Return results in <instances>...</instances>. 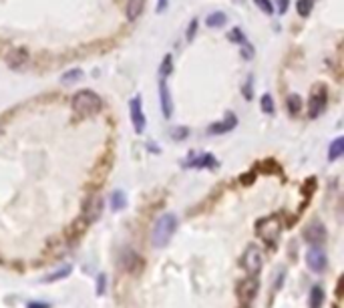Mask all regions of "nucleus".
Returning a JSON list of instances; mask_svg holds the SVG:
<instances>
[{
	"label": "nucleus",
	"mask_w": 344,
	"mask_h": 308,
	"mask_svg": "<svg viewBox=\"0 0 344 308\" xmlns=\"http://www.w3.org/2000/svg\"><path fill=\"white\" fill-rule=\"evenodd\" d=\"M326 93L324 91H318V93H314V95L310 97V105H308V117L310 119H316L320 117L322 113H324V109H326Z\"/></svg>",
	"instance_id": "obj_9"
},
{
	"label": "nucleus",
	"mask_w": 344,
	"mask_h": 308,
	"mask_svg": "<svg viewBox=\"0 0 344 308\" xmlns=\"http://www.w3.org/2000/svg\"><path fill=\"white\" fill-rule=\"evenodd\" d=\"M258 288H260V282H258L256 276H248L246 280H242L238 284V296H240V300H244V302L254 300L256 294H258Z\"/></svg>",
	"instance_id": "obj_5"
},
{
	"label": "nucleus",
	"mask_w": 344,
	"mask_h": 308,
	"mask_svg": "<svg viewBox=\"0 0 344 308\" xmlns=\"http://www.w3.org/2000/svg\"><path fill=\"white\" fill-rule=\"evenodd\" d=\"M312 4H314V0H298L296 2V10H298L300 16H310V12H312Z\"/></svg>",
	"instance_id": "obj_22"
},
{
	"label": "nucleus",
	"mask_w": 344,
	"mask_h": 308,
	"mask_svg": "<svg viewBox=\"0 0 344 308\" xmlns=\"http://www.w3.org/2000/svg\"><path fill=\"white\" fill-rule=\"evenodd\" d=\"M304 238H306V242H308L310 246H322L324 240H326V228L322 226L320 222H312V224L306 228Z\"/></svg>",
	"instance_id": "obj_7"
},
{
	"label": "nucleus",
	"mask_w": 344,
	"mask_h": 308,
	"mask_svg": "<svg viewBox=\"0 0 344 308\" xmlns=\"http://www.w3.org/2000/svg\"><path fill=\"white\" fill-rule=\"evenodd\" d=\"M69 272H70V268H69V266H67V268H63V270H59V272H55L52 276H48L46 280H57V278H63V276H67Z\"/></svg>",
	"instance_id": "obj_29"
},
{
	"label": "nucleus",
	"mask_w": 344,
	"mask_h": 308,
	"mask_svg": "<svg viewBox=\"0 0 344 308\" xmlns=\"http://www.w3.org/2000/svg\"><path fill=\"white\" fill-rule=\"evenodd\" d=\"M28 308H48V304H45V302H41V304H37V302H30V304H28Z\"/></svg>",
	"instance_id": "obj_34"
},
{
	"label": "nucleus",
	"mask_w": 344,
	"mask_h": 308,
	"mask_svg": "<svg viewBox=\"0 0 344 308\" xmlns=\"http://www.w3.org/2000/svg\"><path fill=\"white\" fill-rule=\"evenodd\" d=\"M145 0H127V19L129 21H137L143 12Z\"/></svg>",
	"instance_id": "obj_15"
},
{
	"label": "nucleus",
	"mask_w": 344,
	"mask_h": 308,
	"mask_svg": "<svg viewBox=\"0 0 344 308\" xmlns=\"http://www.w3.org/2000/svg\"><path fill=\"white\" fill-rule=\"evenodd\" d=\"M0 135H2V125H0Z\"/></svg>",
	"instance_id": "obj_37"
},
{
	"label": "nucleus",
	"mask_w": 344,
	"mask_h": 308,
	"mask_svg": "<svg viewBox=\"0 0 344 308\" xmlns=\"http://www.w3.org/2000/svg\"><path fill=\"white\" fill-rule=\"evenodd\" d=\"M171 67H173V59H171V55H167L163 59V65H161V77H167L171 73Z\"/></svg>",
	"instance_id": "obj_25"
},
{
	"label": "nucleus",
	"mask_w": 344,
	"mask_h": 308,
	"mask_svg": "<svg viewBox=\"0 0 344 308\" xmlns=\"http://www.w3.org/2000/svg\"><path fill=\"white\" fill-rule=\"evenodd\" d=\"M242 268L250 274V276H258V272L262 270V252L258 246H248L244 256H242Z\"/></svg>",
	"instance_id": "obj_4"
},
{
	"label": "nucleus",
	"mask_w": 344,
	"mask_h": 308,
	"mask_svg": "<svg viewBox=\"0 0 344 308\" xmlns=\"http://www.w3.org/2000/svg\"><path fill=\"white\" fill-rule=\"evenodd\" d=\"M236 125H238V119H236V115H228L224 121L209 125V127H207V133H209V135H224V133L231 131Z\"/></svg>",
	"instance_id": "obj_11"
},
{
	"label": "nucleus",
	"mask_w": 344,
	"mask_h": 308,
	"mask_svg": "<svg viewBox=\"0 0 344 308\" xmlns=\"http://www.w3.org/2000/svg\"><path fill=\"white\" fill-rule=\"evenodd\" d=\"M306 262H308V266H310L312 272H322L326 268V254H324V250H322L320 246H312L308 250V254H306Z\"/></svg>",
	"instance_id": "obj_8"
},
{
	"label": "nucleus",
	"mask_w": 344,
	"mask_h": 308,
	"mask_svg": "<svg viewBox=\"0 0 344 308\" xmlns=\"http://www.w3.org/2000/svg\"><path fill=\"white\" fill-rule=\"evenodd\" d=\"M125 206H127L125 193H123V191H113V195H111V210H113V212H119V210H123Z\"/></svg>",
	"instance_id": "obj_21"
},
{
	"label": "nucleus",
	"mask_w": 344,
	"mask_h": 308,
	"mask_svg": "<svg viewBox=\"0 0 344 308\" xmlns=\"http://www.w3.org/2000/svg\"><path fill=\"white\" fill-rule=\"evenodd\" d=\"M131 123H133L135 133L145 131V113H143V103H141L139 95L131 99Z\"/></svg>",
	"instance_id": "obj_6"
},
{
	"label": "nucleus",
	"mask_w": 344,
	"mask_h": 308,
	"mask_svg": "<svg viewBox=\"0 0 344 308\" xmlns=\"http://www.w3.org/2000/svg\"><path fill=\"white\" fill-rule=\"evenodd\" d=\"M73 109H75L77 115L89 117V115H95V113H99L103 109V101L93 91H79L77 95L73 97Z\"/></svg>",
	"instance_id": "obj_2"
},
{
	"label": "nucleus",
	"mask_w": 344,
	"mask_h": 308,
	"mask_svg": "<svg viewBox=\"0 0 344 308\" xmlns=\"http://www.w3.org/2000/svg\"><path fill=\"white\" fill-rule=\"evenodd\" d=\"M175 228H177V218L173 213H165L161 215L159 220L155 222L153 226V232H151V244L155 248H163L167 246V242L173 238L175 234Z\"/></svg>",
	"instance_id": "obj_1"
},
{
	"label": "nucleus",
	"mask_w": 344,
	"mask_h": 308,
	"mask_svg": "<svg viewBox=\"0 0 344 308\" xmlns=\"http://www.w3.org/2000/svg\"><path fill=\"white\" fill-rule=\"evenodd\" d=\"M344 153V139L338 137L330 143V149H328V161H336L338 157H342Z\"/></svg>",
	"instance_id": "obj_17"
},
{
	"label": "nucleus",
	"mask_w": 344,
	"mask_h": 308,
	"mask_svg": "<svg viewBox=\"0 0 344 308\" xmlns=\"http://www.w3.org/2000/svg\"><path fill=\"white\" fill-rule=\"evenodd\" d=\"M83 77V71H79V69H73V71H69V73H65L63 75V83H75V81H79Z\"/></svg>",
	"instance_id": "obj_24"
},
{
	"label": "nucleus",
	"mask_w": 344,
	"mask_h": 308,
	"mask_svg": "<svg viewBox=\"0 0 344 308\" xmlns=\"http://www.w3.org/2000/svg\"><path fill=\"white\" fill-rule=\"evenodd\" d=\"M324 304V290L320 286H314L310 290V308H322Z\"/></svg>",
	"instance_id": "obj_19"
},
{
	"label": "nucleus",
	"mask_w": 344,
	"mask_h": 308,
	"mask_svg": "<svg viewBox=\"0 0 344 308\" xmlns=\"http://www.w3.org/2000/svg\"><path fill=\"white\" fill-rule=\"evenodd\" d=\"M159 97H161V111H163L165 119H169L171 113H173V103H171V95H169L167 85H165L163 79H161V83H159Z\"/></svg>",
	"instance_id": "obj_12"
},
{
	"label": "nucleus",
	"mask_w": 344,
	"mask_h": 308,
	"mask_svg": "<svg viewBox=\"0 0 344 308\" xmlns=\"http://www.w3.org/2000/svg\"><path fill=\"white\" fill-rule=\"evenodd\" d=\"M26 59H28L26 50H12L10 55H6V63H8V67H12V69L23 67L24 63H26Z\"/></svg>",
	"instance_id": "obj_14"
},
{
	"label": "nucleus",
	"mask_w": 344,
	"mask_h": 308,
	"mask_svg": "<svg viewBox=\"0 0 344 308\" xmlns=\"http://www.w3.org/2000/svg\"><path fill=\"white\" fill-rule=\"evenodd\" d=\"M195 26H197V21H191V26L187 30V41H193V34H195Z\"/></svg>",
	"instance_id": "obj_31"
},
{
	"label": "nucleus",
	"mask_w": 344,
	"mask_h": 308,
	"mask_svg": "<svg viewBox=\"0 0 344 308\" xmlns=\"http://www.w3.org/2000/svg\"><path fill=\"white\" fill-rule=\"evenodd\" d=\"M262 111H264L266 115H272V113H274V99H272V95L262 97Z\"/></svg>",
	"instance_id": "obj_23"
},
{
	"label": "nucleus",
	"mask_w": 344,
	"mask_h": 308,
	"mask_svg": "<svg viewBox=\"0 0 344 308\" xmlns=\"http://www.w3.org/2000/svg\"><path fill=\"white\" fill-rule=\"evenodd\" d=\"M103 213V197L101 195H93L91 200H87V206H85V220L93 224L99 220V215Z\"/></svg>",
	"instance_id": "obj_10"
},
{
	"label": "nucleus",
	"mask_w": 344,
	"mask_h": 308,
	"mask_svg": "<svg viewBox=\"0 0 344 308\" xmlns=\"http://www.w3.org/2000/svg\"><path fill=\"white\" fill-rule=\"evenodd\" d=\"M280 230H282V226H280V220H278L276 215H270V218L258 222V234H260V238H262L266 244H270V246H274L276 242H278Z\"/></svg>",
	"instance_id": "obj_3"
},
{
	"label": "nucleus",
	"mask_w": 344,
	"mask_h": 308,
	"mask_svg": "<svg viewBox=\"0 0 344 308\" xmlns=\"http://www.w3.org/2000/svg\"><path fill=\"white\" fill-rule=\"evenodd\" d=\"M161 10H165V0H159V12Z\"/></svg>",
	"instance_id": "obj_35"
},
{
	"label": "nucleus",
	"mask_w": 344,
	"mask_h": 308,
	"mask_svg": "<svg viewBox=\"0 0 344 308\" xmlns=\"http://www.w3.org/2000/svg\"><path fill=\"white\" fill-rule=\"evenodd\" d=\"M139 256L133 252V250H125L123 252V266H125V270H129V272H135L139 268Z\"/></svg>",
	"instance_id": "obj_16"
},
{
	"label": "nucleus",
	"mask_w": 344,
	"mask_h": 308,
	"mask_svg": "<svg viewBox=\"0 0 344 308\" xmlns=\"http://www.w3.org/2000/svg\"><path fill=\"white\" fill-rule=\"evenodd\" d=\"M276 4H278V10H280V14H284V12L288 10V4H290V0H278Z\"/></svg>",
	"instance_id": "obj_30"
},
{
	"label": "nucleus",
	"mask_w": 344,
	"mask_h": 308,
	"mask_svg": "<svg viewBox=\"0 0 344 308\" xmlns=\"http://www.w3.org/2000/svg\"><path fill=\"white\" fill-rule=\"evenodd\" d=\"M229 41H233V43H240V45H246V39H244V32H242L240 28H233V30L229 32Z\"/></svg>",
	"instance_id": "obj_26"
},
{
	"label": "nucleus",
	"mask_w": 344,
	"mask_h": 308,
	"mask_svg": "<svg viewBox=\"0 0 344 308\" xmlns=\"http://www.w3.org/2000/svg\"><path fill=\"white\" fill-rule=\"evenodd\" d=\"M286 105H288V113L292 117H296L300 111H302V99L298 95H290L286 99Z\"/></svg>",
	"instance_id": "obj_20"
},
{
	"label": "nucleus",
	"mask_w": 344,
	"mask_h": 308,
	"mask_svg": "<svg viewBox=\"0 0 344 308\" xmlns=\"http://www.w3.org/2000/svg\"><path fill=\"white\" fill-rule=\"evenodd\" d=\"M228 23V16L222 12V10H218V12H211L209 16L206 19V24L209 28H222L224 24Z\"/></svg>",
	"instance_id": "obj_18"
},
{
	"label": "nucleus",
	"mask_w": 344,
	"mask_h": 308,
	"mask_svg": "<svg viewBox=\"0 0 344 308\" xmlns=\"http://www.w3.org/2000/svg\"><path fill=\"white\" fill-rule=\"evenodd\" d=\"M171 133H173V139H177V141H179V139H185V137H187L189 129H187V127H175Z\"/></svg>",
	"instance_id": "obj_28"
},
{
	"label": "nucleus",
	"mask_w": 344,
	"mask_h": 308,
	"mask_svg": "<svg viewBox=\"0 0 344 308\" xmlns=\"http://www.w3.org/2000/svg\"><path fill=\"white\" fill-rule=\"evenodd\" d=\"M233 2H240V4H242V2H244V0H233Z\"/></svg>",
	"instance_id": "obj_36"
},
{
	"label": "nucleus",
	"mask_w": 344,
	"mask_h": 308,
	"mask_svg": "<svg viewBox=\"0 0 344 308\" xmlns=\"http://www.w3.org/2000/svg\"><path fill=\"white\" fill-rule=\"evenodd\" d=\"M97 280H99V286H97V292H99V294H103V292H105V276H99Z\"/></svg>",
	"instance_id": "obj_32"
},
{
	"label": "nucleus",
	"mask_w": 344,
	"mask_h": 308,
	"mask_svg": "<svg viewBox=\"0 0 344 308\" xmlns=\"http://www.w3.org/2000/svg\"><path fill=\"white\" fill-rule=\"evenodd\" d=\"M244 97H246V99H252V85H250V83H248L246 89H244Z\"/></svg>",
	"instance_id": "obj_33"
},
{
	"label": "nucleus",
	"mask_w": 344,
	"mask_h": 308,
	"mask_svg": "<svg viewBox=\"0 0 344 308\" xmlns=\"http://www.w3.org/2000/svg\"><path fill=\"white\" fill-rule=\"evenodd\" d=\"M218 166V161H215V157L213 155H209V153H202V155H195V157H191L187 164H185V167H215Z\"/></svg>",
	"instance_id": "obj_13"
},
{
	"label": "nucleus",
	"mask_w": 344,
	"mask_h": 308,
	"mask_svg": "<svg viewBox=\"0 0 344 308\" xmlns=\"http://www.w3.org/2000/svg\"><path fill=\"white\" fill-rule=\"evenodd\" d=\"M256 4L260 6V10L262 12H266V14H272L274 12V6H272V2L270 0H256Z\"/></svg>",
	"instance_id": "obj_27"
}]
</instances>
